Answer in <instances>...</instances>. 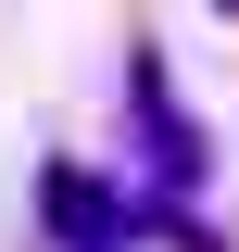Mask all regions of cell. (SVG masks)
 Here are the masks:
<instances>
[{"label": "cell", "mask_w": 239, "mask_h": 252, "mask_svg": "<svg viewBox=\"0 0 239 252\" xmlns=\"http://www.w3.org/2000/svg\"><path fill=\"white\" fill-rule=\"evenodd\" d=\"M38 215H51V240H63V252H126L139 202H114L89 164H51V177H38Z\"/></svg>", "instance_id": "obj_1"}, {"label": "cell", "mask_w": 239, "mask_h": 252, "mask_svg": "<svg viewBox=\"0 0 239 252\" xmlns=\"http://www.w3.org/2000/svg\"><path fill=\"white\" fill-rule=\"evenodd\" d=\"M214 13H239V0H214Z\"/></svg>", "instance_id": "obj_2"}]
</instances>
